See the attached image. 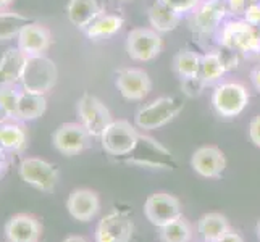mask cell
Listing matches in <instances>:
<instances>
[{"label": "cell", "mask_w": 260, "mask_h": 242, "mask_svg": "<svg viewBox=\"0 0 260 242\" xmlns=\"http://www.w3.org/2000/svg\"><path fill=\"white\" fill-rule=\"evenodd\" d=\"M57 76V66L50 58L44 57L42 53L41 55H28L20 83L23 91L46 95L55 86Z\"/></svg>", "instance_id": "6da1fadb"}, {"label": "cell", "mask_w": 260, "mask_h": 242, "mask_svg": "<svg viewBox=\"0 0 260 242\" xmlns=\"http://www.w3.org/2000/svg\"><path fill=\"white\" fill-rule=\"evenodd\" d=\"M128 161L144 168L175 169L176 166V161L172 152L167 147H164L158 141L146 136V134H139L138 144L128 155Z\"/></svg>", "instance_id": "7a4b0ae2"}, {"label": "cell", "mask_w": 260, "mask_h": 242, "mask_svg": "<svg viewBox=\"0 0 260 242\" xmlns=\"http://www.w3.org/2000/svg\"><path fill=\"white\" fill-rule=\"evenodd\" d=\"M183 103L175 97H160L144 105L134 116V123L139 129L154 131L168 124L181 112Z\"/></svg>", "instance_id": "3957f363"}, {"label": "cell", "mask_w": 260, "mask_h": 242, "mask_svg": "<svg viewBox=\"0 0 260 242\" xmlns=\"http://www.w3.org/2000/svg\"><path fill=\"white\" fill-rule=\"evenodd\" d=\"M139 132L126 120L112 121L102 132V147L112 157H128L138 144Z\"/></svg>", "instance_id": "277c9868"}, {"label": "cell", "mask_w": 260, "mask_h": 242, "mask_svg": "<svg viewBox=\"0 0 260 242\" xmlns=\"http://www.w3.org/2000/svg\"><path fill=\"white\" fill-rule=\"evenodd\" d=\"M20 178L26 184L42 192H50L58 183V168L47 160L38 157H26L18 166Z\"/></svg>", "instance_id": "5b68a950"}, {"label": "cell", "mask_w": 260, "mask_h": 242, "mask_svg": "<svg viewBox=\"0 0 260 242\" xmlns=\"http://www.w3.org/2000/svg\"><path fill=\"white\" fill-rule=\"evenodd\" d=\"M220 42L238 53H255L260 52V31L246 20L230 21L221 28Z\"/></svg>", "instance_id": "8992f818"}, {"label": "cell", "mask_w": 260, "mask_h": 242, "mask_svg": "<svg viewBox=\"0 0 260 242\" xmlns=\"http://www.w3.org/2000/svg\"><path fill=\"white\" fill-rule=\"evenodd\" d=\"M212 103L215 112L223 118H235L249 103L247 89L239 83H223L213 91Z\"/></svg>", "instance_id": "52a82bcc"}, {"label": "cell", "mask_w": 260, "mask_h": 242, "mask_svg": "<svg viewBox=\"0 0 260 242\" xmlns=\"http://www.w3.org/2000/svg\"><path fill=\"white\" fill-rule=\"evenodd\" d=\"M78 116L81 124L92 137H101L107 126L113 121L104 102L91 94H84L78 100Z\"/></svg>", "instance_id": "ba28073f"}, {"label": "cell", "mask_w": 260, "mask_h": 242, "mask_svg": "<svg viewBox=\"0 0 260 242\" xmlns=\"http://www.w3.org/2000/svg\"><path fill=\"white\" fill-rule=\"evenodd\" d=\"M181 203L175 195L168 192H155L147 197L144 203L146 218L157 228H164L181 215Z\"/></svg>", "instance_id": "9c48e42d"}, {"label": "cell", "mask_w": 260, "mask_h": 242, "mask_svg": "<svg viewBox=\"0 0 260 242\" xmlns=\"http://www.w3.org/2000/svg\"><path fill=\"white\" fill-rule=\"evenodd\" d=\"M134 225L126 212L113 210L99 221L95 228V242H129Z\"/></svg>", "instance_id": "30bf717a"}, {"label": "cell", "mask_w": 260, "mask_h": 242, "mask_svg": "<svg viewBox=\"0 0 260 242\" xmlns=\"http://www.w3.org/2000/svg\"><path fill=\"white\" fill-rule=\"evenodd\" d=\"M91 134L81 123H63L52 134V144L61 155L73 157L89 146Z\"/></svg>", "instance_id": "8fae6325"}, {"label": "cell", "mask_w": 260, "mask_h": 242, "mask_svg": "<svg viewBox=\"0 0 260 242\" xmlns=\"http://www.w3.org/2000/svg\"><path fill=\"white\" fill-rule=\"evenodd\" d=\"M162 50V38L155 29L136 28L131 29L126 39L128 55L136 61L154 60Z\"/></svg>", "instance_id": "7c38bea8"}, {"label": "cell", "mask_w": 260, "mask_h": 242, "mask_svg": "<svg viewBox=\"0 0 260 242\" xmlns=\"http://www.w3.org/2000/svg\"><path fill=\"white\" fill-rule=\"evenodd\" d=\"M226 10L228 5L225 0H205L199 4L194 8V13L189 20L191 31L199 36L212 34L225 18Z\"/></svg>", "instance_id": "4fadbf2b"}, {"label": "cell", "mask_w": 260, "mask_h": 242, "mask_svg": "<svg viewBox=\"0 0 260 242\" xmlns=\"http://www.w3.org/2000/svg\"><path fill=\"white\" fill-rule=\"evenodd\" d=\"M116 87L126 100H142L149 95L152 81L141 68H126L116 75Z\"/></svg>", "instance_id": "5bb4252c"}, {"label": "cell", "mask_w": 260, "mask_h": 242, "mask_svg": "<svg viewBox=\"0 0 260 242\" xmlns=\"http://www.w3.org/2000/svg\"><path fill=\"white\" fill-rule=\"evenodd\" d=\"M7 242H39L42 225L29 213H16L5 223Z\"/></svg>", "instance_id": "9a60e30c"}, {"label": "cell", "mask_w": 260, "mask_h": 242, "mask_svg": "<svg viewBox=\"0 0 260 242\" xmlns=\"http://www.w3.org/2000/svg\"><path fill=\"white\" fill-rule=\"evenodd\" d=\"M191 166L202 178H220L226 168V158L218 147L204 146L192 154Z\"/></svg>", "instance_id": "2e32d148"}, {"label": "cell", "mask_w": 260, "mask_h": 242, "mask_svg": "<svg viewBox=\"0 0 260 242\" xmlns=\"http://www.w3.org/2000/svg\"><path fill=\"white\" fill-rule=\"evenodd\" d=\"M101 209L97 192L91 189H75L67 199V210L76 221H91Z\"/></svg>", "instance_id": "e0dca14e"}, {"label": "cell", "mask_w": 260, "mask_h": 242, "mask_svg": "<svg viewBox=\"0 0 260 242\" xmlns=\"http://www.w3.org/2000/svg\"><path fill=\"white\" fill-rule=\"evenodd\" d=\"M50 32L46 26L39 23H28L18 34V47L26 55H41L50 47Z\"/></svg>", "instance_id": "ac0fdd59"}, {"label": "cell", "mask_w": 260, "mask_h": 242, "mask_svg": "<svg viewBox=\"0 0 260 242\" xmlns=\"http://www.w3.org/2000/svg\"><path fill=\"white\" fill-rule=\"evenodd\" d=\"M28 55L20 47L8 49L0 58V86H16L21 81Z\"/></svg>", "instance_id": "d6986e66"}, {"label": "cell", "mask_w": 260, "mask_h": 242, "mask_svg": "<svg viewBox=\"0 0 260 242\" xmlns=\"http://www.w3.org/2000/svg\"><path fill=\"white\" fill-rule=\"evenodd\" d=\"M101 13L102 10L97 0H70L67 8L68 20L76 28H87L101 16Z\"/></svg>", "instance_id": "ffe728a7"}, {"label": "cell", "mask_w": 260, "mask_h": 242, "mask_svg": "<svg viewBox=\"0 0 260 242\" xmlns=\"http://www.w3.org/2000/svg\"><path fill=\"white\" fill-rule=\"evenodd\" d=\"M46 110H47L46 95L28 92V91H23L21 89L20 100H18V105H16L15 120H20V121L38 120L46 113Z\"/></svg>", "instance_id": "44dd1931"}, {"label": "cell", "mask_w": 260, "mask_h": 242, "mask_svg": "<svg viewBox=\"0 0 260 242\" xmlns=\"http://www.w3.org/2000/svg\"><path fill=\"white\" fill-rule=\"evenodd\" d=\"M197 229H199L204 242H217L220 237H223L228 231H231L230 223L225 215L221 213H205L201 217L197 223Z\"/></svg>", "instance_id": "7402d4cb"}, {"label": "cell", "mask_w": 260, "mask_h": 242, "mask_svg": "<svg viewBox=\"0 0 260 242\" xmlns=\"http://www.w3.org/2000/svg\"><path fill=\"white\" fill-rule=\"evenodd\" d=\"M149 21L150 26L157 32H168L173 31L179 23V13H176L173 8L165 5L162 0L152 4L149 8Z\"/></svg>", "instance_id": "603a6c76"}, {"label": "cell", "mask_w": 260, "mask_h": 242, "mask_svg": "<svg viewBox=\"0 0 260 242\" xmlns=\"http://www.w3.org/2000/svg\"><path fill=\"white\" fill-rule=\"evenodd\" d=\"M0 147L5 152H20L26 147V132L18 123H4L0 124Z\"/></svg>", "instance_id": "cb8c5ba5"}, {"label": "cell", "mask_w": 260, "mask_h": 242, "mask_svg": "<svg viewBox=\"0 0 260 242\" xmlns=\"http://www.w3.org/2000/svg\"><path fill=\"white\" fill-rule=\"evenodd\" d=\"M173 68L175 73L179 76L181 81L186 79H194L199 78V70H201V57L194 53L192 50H179L173 60Z\"/></svg>", "instance_id": "d4e9b609"}, {"label": "cell", "mask_w": 260, "mask_h": 242, "mask_svg": "<svg viewBox=\"0 0 260 242\" xmlns=\"http://www.w3.org/2000/svg\"><path fill=\"white\" fill-rule=\"evenodd\" d=\"M123 18L118 15H104L99 16L95 21H92L91 24L86 28V34L91 39H97V38H109V36L116 34L123 26Z\"/></svg>", "instance_id": "484cf974"}, {"label": "cell", "mask_w": 260, "mask_h": 242, "mask_svg": "<svg viewBox=\"0 0 260 242\" xmlns=\"http://www.w3.org/2000/svg\"><path fill=\"white\" fill-rule=\"evenodd\" d=\"M192 239V226L184 217H179L167 226L160 228L162 242H189Z\"/></svg>", "instance_id": "4316f807"}, {"label": "cell", "mask_w": 260, "mask_h": 242, "mask_svg": "<svg viewBox=\"0 0 260 242\" xmlns=\"http://www.w3.org/2000/svg\"><path fill=\"white\" fill-rule=\"evenodd\" d=\"M31 23L28 16L15 12H0V41H10L18 38L20 31Z\"/></svg>", "instance_id": "83f0119b"}, {"label": "cell", "mask_w": 260, "mask_h": 242, "mask_svg": "<svg viewBox=\"0 0 260 242\" xmlns=\"http://www.w3.org/2000/svg\"><path fill=\"white\" fill-rule=\"evenodd\" d=\"M226 73V68L223 66L218 53H207V55L201 57V70H199V78L202 83L213 84L221 79V76Z\"/></svg>", "instance_id": "f1b7e54d"}, {"label": "cell", "mask_w": 260, "mask_h": 242, "mask_svg": "<svg viewBox=\"0 0 260 242\" xmlns=\"http://www.w3.org/2000/svg\"><path fill=\"white\" fill-rule=\"evenodd\" d=\"M20 94L21 89H18L16 86H0V107L8 115V118H15Z\"/></svg>", "instance_id": "f546056e"}, {"label": "cell", "mask_w": 260, "mask_h": 242, "mask_svg": "<svg viewBox=\"0 0 260 242\" xmlns=\"http://www.w3.org/2000/svg\"><path fill=\"white\" fill-rule=\"evenodd\" d=\"M165 5H168L170 8H173L176 13H187L192 12L194 8L201 4V0H162Z\"/></svg>", "instance_id": "4dcf8cb0"}, {"label": "cell", "mask_w": 260, "mask_h": 242, "mask_svg": "<svg viewBox=\"0 0 260 242\" xmlns=\"http://www.w3.org/2000/svg\"><path fill=\"white\" fill-rule=\"evenodd\" d=\"M217 53H218V57H220V60H221L223 66L226 68V71L238 66V52H236V50H233V49H230V47L221 46V49H220Z\"/></svg>", "instance_id": "1f68e13d"}, {"label": "cell", "mask_w": 260, "mask_h": 242, "mask_svg": "<svg viewBox=\"0 0 260 242\" xmlns=\"http://www.w3.org/2000/svg\"><path fill=\"white\" fill-rule=\"evenodd\" d=\"M204 83H202V79L201 78H194V79H186L181 83V89H183V92L186 95H189V97H194V95H199L202 92V89H204Z\"/></svg>", "instance_id": "d6a6232c"}, {"label": "cell", "mask_w": 260, "mask_h": 242, "mask_svg": "<svg viewBox=\"0 0 260 242\" xmlns=\"http://www.w3.org/2000/svg\"><path fill=\"white\" fill-rule=\"evenodd\" d=\"M249 137L252 144L260 149V115H257L249 124Z\"/></svg>", "instance_id": "836d02e7"}, {"label": "cell", "mask_w": 260, "mask_h": 242, "mask_svg": "<svg viewBox=\"0 0 260 242\" xmlns=\"http://www.w3.org/2000/svg\"><path fill=\"white\" fill-rule=\"evenodd\" d=\"M244 18L246 21L254 24V26H258L260 24V4H252L246 8L244 12Z\"/></svg>", "instance_id": "e575fe53"}, {"label": "cell", "mask_w": 260, "mask_h": 242, "mask_svg": "<svg viewBox=\"0 0 260 242\" xmlns=\"http://www.w3.org/2000/svg\"><path fill=\"white\" fill-rule=\"evenodd\" d=\"M246 2L247 0H226L228 10L235 15H241L246 12Z\"/></svg>", "instance_id": "d590c367"}, {"label": "cell", "mask_w": 260, "mask_h": 242, "mask_svg": "<svg viewBox=\"0 0 260 242\" xmlns=\"http://www.w3.org/2000/svg\"><path fill=\"white\" fill-rule=\"evenodd\" d=\"M217 242H244V239H243V236L239 234V232H236V231H228L225 236L223 237H220Z\"/></svg>", "instance_id": "8d00e7d4"}, {"label": "cell", "mask_w": 260, "mask_h": 242, "mask_svg": "<svg viewBox=\"0 0 260 242\" xmlns=\"http://www.w3.org/2000/svg\"><path fill=\"white\" fill-rule=\"evenodd\" d=\"M250 81H252L254 87L257 89V91L260 92V65L255 66L252 71H250Z\"/></svg>", "instance_id": "74e56055"}, {"label": "cell", "mask_w": 260, "mask_h": 242, "mask_svg": "<svg viewBox=\"0 0 260 242\" xmlns=\"http://www.w3.org/2000/svg\"><path fill=\"white\" fill-rule=\"evenodd\" d=\"M7 169V158H5V152H0V175H4Z\"/></svg>", "instance_id": "f35d334b"}, {"label": "cell", "mask_w": 260, "mask_h": 242, "mask_svg": "<svg viewBox=\"0 0 260 242\" xmlns=\"http://www.w3.org/2000/svg\"><path fill=\"white\" fill-rule=\"evenodd\" d=\"M63 242H87L83 236H68L67 239H63Z\"/></svg>", "instance_id": "ab89813d"}, {"label": "cell", "mask_w": 260, "mask_h": 242, "mask_svg": "<svg viewBox=\"0 0 260 242\" xmlns=\"http://www.w3.org/2000/svg\"><path fill=\"white\" fill-rule=\"evenodd\" d=\"M8 120V115L4 112V109H2V107H0V124H4L5 121Z\"/></svg>", "instance_id": "60d3db41"}, {"label": "cell", "mask_w": 260, "mask_h": 242, "mask_svg": "<svg viewBox=\"0 0 260 242\" xmlns=\"http://www.w3.org/2000/svg\"><path fill=\"white\" fill-rule=\"evenodd\" d=\"M13 2V0H0V10H4L5 7H8Z\"/></svg>", "instance_id": "b9f144b4"}, {"label": "cell", "mask_w": 260, "mask_h": 242, "mask_svg": "<svg viewBox=\"0 0 260 242\" xmlns=\"http://www.w3.org/2000/svg\"><path fill=\"white\" fill-rule=\"evenodd\" d=\"M257 237H258V240H260V221L257 223Z\"/></svg>", "instance_id": "7bdbcfd3"}]
</instances>
